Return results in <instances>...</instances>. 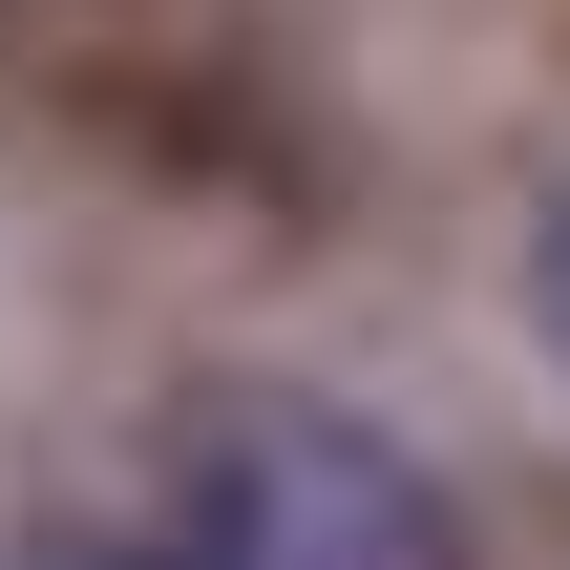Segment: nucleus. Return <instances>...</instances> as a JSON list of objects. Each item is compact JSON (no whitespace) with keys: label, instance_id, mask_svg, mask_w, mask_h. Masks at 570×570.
I'll list each match as a JSON object with an SVG mask.
<instances>
[{"label":"nucleus","instance_id":"f257e3e1","mask_svg":"<svg viewBox=\"0 0 570 570\" xmlns=\"http://www.w3.org/2000/svg\"><path fill=\"white\" fill-rule=\"evenodd\" d=\"M85 570H465L444 529V487L381 444V423H338V402H233L190 465H169V508L127 529V550Z\"/></svg>","mask_w":570,"mask_h":570},{"label":"nucleus","instance_id":"f03ea898","mask_svg":"<svg viewBox=\"0 0 570 570\" xmlns=\"http://www.w3.org/2000/svg\"><path fill=\"white\" fill-rule=\"evenodd\" d=\"M529 317H550V360H570V212H550V254H529Z\"/></svg>","mask_w":570,"mask_h":570}]
</instances>
